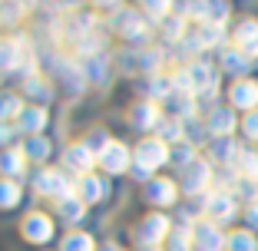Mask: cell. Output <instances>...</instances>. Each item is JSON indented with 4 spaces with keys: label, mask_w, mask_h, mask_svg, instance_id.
<instances>
[{
    "label": "cell",
    "mask_w": 258,
    "mask_h": 251,
    "mask_svg": "<svg viewBox=\"0 0 258 251\" xmlns=\"http://www.w3.org/2000/svg\"><path fill=\"white\" fill-rule=\"evenodd\" d=\"M196 33H199V43H202V50H205V46H222V43H225V27H212V23H202Z\"/></svg>",
    "instance_id": "obj_28"
},
{
    "label": "cell",
    "mask_w": 258,
    "mask_h": 251,
    "mask_svg": "<svg viewBox=\"0 0 258 251\" xmlns=\"http://www.w3.org/2000/svg\"><path fill=\"white\" fill-rule=\"evenodd\" d=\"M225 251H258V238L251 235L248 228H238V231H232V235H228Z\"/></svg>",
    "instance_id": "obj_24"
},
{
    "label": "cell",
    "mask_w": 258,
    "mask_h": 251,
    "mask_svg": "<svg viewBox=\"0 0 258 251\" xmlns=\"http://www.w3.org/2000/svg\"><path fill=\"white\" fill-rule=\"evenodd\" d=\"M33 189H37L40 195H53L56 202L73 195V189H70V182L63 179L60 169H40V172L33 175Z\"/></svg>",
    "instance_id": "obj_6"
},
{
    "label": "cell",
    "mask_w": 258,
    "mask_h": 251,
    "mask_svg": "<svg viewBox=\"0 0 258 251\" xmlns=\"http://www.w3.org/2000/svg\"><path fill=\"white\" fill-rule=\"evenodd\" d=\"M169 159H172V152H169V145L162 142V139H143V142L136 145V162H143V165H149V169L166 165Z\"/></svg>",
    "instance_id": "obj_8"
},
{
    "label": "cell",
    "mask_w": 258,
    "mask_h": 251,
    "mask_svg": "<svg viewBox=\"0 0 258 251\" xmlns=\"http://www.w3.org/2000/svg\"><path fill=\"white\" fill-rule=\"evenodd\" d=\"M225 20H228V4H225V0H209V20H205V23L225 27Z\"/></svg>",
    "instance_id": "obj_33"
},
{
    "label": "cell",
    "mask_w": 258,
    "mask_h": 251,
    "mask_svg": "<svg viewBox=\"0 0 258 251\" xmlns=\"http://www.w3.org/2000/svg\"><path fill=\"white\" fill-rule=\"evenodd\" d=\"M20 202V189H17L10 179H0V208H10Z\"/></svg>",
    "instance_id": "obj_34"
},
{
    "label": "cell",
    "mask_w": 258,
    "mask_h": 251,
    "mask_svg": "<svg viewBox=\"0 0 258 251\" xmlns=\"http://www.w3.org/2000/svg\"><path fill=\"white\" fill-rule=\"evenodd\" d=\"M169 235H172V225H169V218L162 212L146 215V218L139 221V228H136V241L143 244V248H149V251H156Z\"/></svg>",
    "instance_id": "obj_1"
},
{
    "label": "cell",
    "mask_w": 258,
    "mask_h": 251,
    "mask_svg": "<svg viewBox=\"0 0 258 251\" xmlns=\"http://www.w3.org/2000/svg\"><path fill=\"white\" fill-rule=\"evenodd\" d=\"M192 241H196V251H225L228 235L222 231V225H215V221L205 218V221H196Z\"/></svg>",
    "instance_id": "obj_5"
},
{
    "label": "cell",
    "mask_w": 258,
    "mask_h": 251,
    "mask_svg": "<svg viewBox=\"0 0 258 251\" xmlns=\"http://www.w3.org/2000/svg\"><path fill=\"white\" fill-rule=\"evenodd\" d=\"M202 208H205V218L209 221H215V225H225V221H232L235 218V198L228 195V192H209V195L202 198Z\"/></svg>",
    "instance_id": "obj_4"
},
{
    "label": "cell",
    "mask_w": 258,
    "mask_h": 251,
    "mask_svg": "<svg viewBox=\"0 0 258 251\" xmlns=\"http://www.w3.org/2000/svg\"><path fill=\"white\" fill-rule=\"evenodd\" d=\"M50 235H53V221L46 218V215L33 212L27 215V221H23V238H30V241H50Z\"/></svg>",
    "instance_id": "obj_16"
},
{
    "label": "cell",
    "mask_w": 258,
    "mask_h": 251,
    "mask_svg": "<svg viewBox=\"0 0 258 251\" xmlns=\"http://www.w3.org/2000/svg\"><path fill=\"white\" fill-rule=\"evenodd\" d=\"M172 162H179L182 169L192 165V162H196V145H192V142H179L172 149Z\"/></svg>",
    "instance_id": "obj_37"
},
{
    "label": "cell",
    "mask_w": 258,
    "mask_h": 251,
    "mask_svg": "<svg viewBox=\"0 0 258 251\" xmlns=\"http://www.w3.org/2000/svg\"><path fill=\"white\" fill-rule=\"evenodd\" d=\"M56 212H60V218L63 221H70V225H73V221H80L86 215V202L80 195H70V198H60V202H56Z\"/></svg>",
    "instance_id": "obj_22"
},
{
    "label": "cell",
    "mask_w": 258,
    "mask_h": 251,
    "mask_svg": "<svg viewBox=\"0 0 258 251\" xmlns=\"http://www.w3.org/2000/svg\"><path fill=\"white\" fill-rule=\"evenodd\" d=\"M209 182H212V165L202 159H196L192 165L182 169V175H179V185H182L185 195H202L205 189H209Z\"/></svg>",
    "instance_id": "obj_7"
},
{
    "label": "cell",
    "mask_w": 258,
    "mask_h": 251,
    "mask_svg": "<svg viewBox=\"0 0 258 251\" xmlns=\"http://www.w3.org/2000/svg\"><path fill=\"white\" fill-rule=\"evenodd\" d=\"M23 37H14V40H0V69H23L30 56H23Z\"/></svg>",
    "instance_id": "obj_15"
},
{
    "label": "cell",
    "mask_w": 258,
    "mask_h": 251,
    "mask_svg": "<svg viewBox=\"0 0 258 251\" xmlns=\"http://www.w3.org/2000/svg\"><path fill=\"white\" fill-rule=\"evenodd\" d=\"M159 23H162V37H166V40H182L185 33H189V30H185V20L179 14H169L166 20H159Z\"/></svg>",
    "instance_id": "obj_31"
},
{
    "label": "cell",
    "mask_w": 258,
    "mask_h": 251,
    "mask_svg": "<svg viewBox=\"0 0 258 251\" xmlns=\"http://www.w3.org/2000/svg\"><path fill=\"white\" fill-rule=\"evenodd\" d=\"M23 155L33 159V162H46V155H50V142L40 139V136H30V139H27V145H23Z\"/></svg>",
    "instance_id": "obj_30"
},
{
    "label": "cell",
    "mask_w": 258,
    "mask_h": 251,
    "mask_svg": "<svg viewBox=\"0 0 258 251\" xmlns=\"http://www.w3.org/2000/svg\"><path fill=\"white\" fill-rule=\"evenodd\" d=\"M182 129H185V142H202V136H205V129H209V126H205V122H199L196 116H192V119H182Z\"/></svg>",
    "instance_id": "obj_35"
},
{
    "label": "cell",
    "mask_w": 258,
    "mask_h": 251,
    "mask_svg": "<svg viewBox=\"0 0 258 251\" xmlns=\"http://www.w3.org/2000/svg\"><path fill=\"white\" fill-rule=\"evenodd\" d=\"M60 251H93V238L86 235V231H73V235L63 238Z\"/></svg>",
    "instance_id": "obj_32"
},
{
    "label": "cell",
    "mask_w": 258,
    "mask_h": 251,
    "mask_svg": "<svg viewBox=\"0 0 258 251\" xmlns=\"http://www.w3.org/2000/svg\"><path fill=\"white\" fill-rule=\"evenodd\" d=\"M63 162H67L73 172H80V175H90V169L96 165V152H93L86 142H73L67 149V155H63Z\"/></svg>",
    "instance_id": "obj_12"
},
{
    "label": "cell",
    "mask_w": 258,
    "mask_h": 251,
    "mask_svg": "<svg viewBox=\"0 0 258 251\" xmlns=\"http://www.w3.org/2000/svg\"><path fill=\"white\" fill-rule=\"evenodd\" d=\"M146 93H149V103H156V99L166 103V99L175 93V76H162V73H156V76L149 79V86H146Z\"/></svg>",
    "instance_id": "obj_21"
},
{
    "label": "cell",
    "mask_w": 258,
    "mask_h": 251,
    "mask_svg": "<svg viewBox=\"0 0 258 251\" xmlns=\"http://www.w3.org/2000/svg\"><path fill=\"white\" fill-rule=\"evenodd\" d=\"M23 113V103L17 93H7V96H0V122H7V119H20Z\"/></svg>",
    "instance_id": "obj_29"
},
{
    "label": "cell",
    "mask_w": 258,
    "mask_h": 251,
    "mask_svg": "<svg viewBox=\"0 0 258 251\" xmlns=\"http://www.w3.org/2000/svg\"><path fill=\"white\" fill-rule=\"evenodd\" d=\"M99 165L106 169V172L119 175V172H126V169H133V152H129L122 142H109L106 149L99 152Z\"/></svg>",
    "instance_id": "obj_9"
},
{
    "label": "cell",
    "mask_w": 258,
    "mask_h": 251,
    "mask_svg": "<svg viewBox=\"0 0 258 251\" xmlns=\"http://www.w3.org/2000/svg\"><path fill=\"white\" fill-rule=\"evenodd\" d=\"M17 122H20V129H23V132H30V136H40V129L46 126V109H43V106H30V109H23Z\"/></svg>",
    "instance_id": "obj_20"
},
{
    "label": "cell",
    "mask_w": 258,
    "mask_h": 251,
    "mask_svg": "<svg viewBox=\"0 0 258 251\" xmlns=\"http://www.w3.org/2000/svg\"><path fill=\"white\" fill-rule=\"evenodd\" d=\"M80 198H83L86 205H90V202H99V198H103V182H99L96 175H83V179H80Z\"/></svg>",
    "instance_id": "obj_27"
},
{
    "label": "cell",
    "mask_w": 258,
    "mask_h": 251,
    "mask_svg": "<svg viewBox=\"0 0 258 251\" xmlns=\"http://www.w3.org/2000/svg\"><path fill=\"white\" fill-rule=\"evenodd\" d=\"M232 40H235V50H242V53H248L251 60H258V20H242L235 27V33H232Z\"/></svg>",
    "instance_id": "obj_11"
},
{
    "label": "cell",
    "mask_w": 258,
    "mask_h": 251,
    "mask_svg": "<svg viewBox=\"0 0 258 251\" xmlns=\"http://www.w3.org/2000/svg\"><path fill=\"white\" fill-rule=\"evenodd\" d=\"M156 129H159V139L162 142H185V129H182V119H162L159 126H156Z\"/></svg>",
    "instance_id": "obj_26"
},
{
    "label": "cell",
    "mask_w": 258,
    "mask_h": 251,
    "mask_svg": "<svg viewBox=\"0 0 258 251\" xmlns=\"http://www.w3.org/2000/svg\"><path fill=\"white\" fill-rule=\"evenodd\" d=\"M133 179H139V182H149V175H152V169L149 165H143V162H133Z\"/></svg>",
    "instance_id": "obj_41"
},
{
    "label": "cell",
    "mask_w": 258,
    "mask_h": 251,
    "mask_svg": "<svg viewBox=\"0 0 258 251\" xmlns=\"http://www.w3.org/2000/svg\"><path fill=\"white\" fill-rule=\"evenodd\" d=\"M205 126H209V132H212L215 139H225V136L235 132V113H232L228 106H215V109H209Z\"/></svg>",
    "instance_id": "obj_13"
},
{
    "label": "cell",
    "mask_w": 258,
    "mask_h": 251,
    "mask_svg": "<svg viewBox=\"0 0 258 251\" xmlns=\"http://www.w3.org/2000/svg\"><path fill=\"white\" fill-rule=\"evenodd\" d=\"M185 79H189V90L196 93V96H205V99H212V96H215L219 73H215L212 63H205V60L189 63V66H185Z\"/></svg>",
    "instance_id": "obj_2"
},
{
    "label": "cell",
    "mask_w": 258,
    "mask_h": 251,
    "mask_svg": "<svg viewBox=\"0 0 258 251\" xmlns=\"http://www.w3.org/2000/svg\"><path fill=\"white\" fill-rule=\"evenodd\" d=\"M166 251H196V241H192V228H179L166 238Z\"/></svg>",
    "instance_id": "obj_25"
},
{
    "label": "cell",
    "mask_w": 258,
    "mask_h": 251,
    "mask_svg": "<svg viewBox=\"0 0 258 251\" xmlns=\"http://www.w3.org/2000/svg\"><path fill=\"white\" fill-rule=\"evenodd\" d=\"M113 27L122 33V37H129L133 43H146V33H149V27H146V20L139 17V10H133V7H119L113 14Z\"/></svg>",
    "instance_id": "obj_3"
},
{
    "label": "cell",
    "mask_w": 258,
    "mask_h": 251,
    "mask_svg": "<svg viewBox=\"0 0 258 251\" xmlns=\"http://www.w3.org/2000/svg\"><path fill=\"white\" fill-rule=\"evenodd\" d=\"M20 0H10V4H0V23H14L20 17Z\"/></svg>",
    "instance_id": "obj_39"
},
{
    "label": "cell",
    "mask_w": 258,
    "mask_h": 251,
    "mask_svg": "<svg viewBox=\"0 0 258 251\" xmlns=\"http://www.w3.org/2000/svg\"><path fill=\"white\" fill-rule=\"evenodd\" d=\"M172 4H175V0H143L146 14H149V17H156V20H166V17H169V10H172Z\"/></svg>",
    "instance_id": "obj_36"
},
{
    "label": "cell",
    "mask_w": 258,
    "mask_h": 251,
    "mask_svg": "<svg viewBox=\"0 0 258 251\" xmlns=\"http://www.w3.org/2000/svg\"><path fill=\"white\" fill-rule=\"evenodd\" d=\"M228 99H232V106H235V109H245V113L258 109V83H255V79H238V83H232Z\"/></svg>",
    "instance_id": "obj_10"
},
{
    "label": "cell",
    "mask_w": 258,
    "mask_h": 251,
    "mask_svg": "<svg viewBox=\"0 0 258 251\" xmlns=\"http://www.w3.org/2000/svg\"><path fill=\"white\" fill-rule=\"evenodd\" d=\"M27 93H30V96H37L40 103H46V99L53 96V93L46 90V83H43V79H27Z\"/></svg>",
    "instance_id": "obj_40"
},
{
    "label": "cell",
    "mask_w": 258,
    "mask_h": 251,
    "mask_svg": "<svg viewBox=\"0 0 258 251\" xmlns=\"http://www.w3.org/2000/svg\"><path fill=\"white\" fill-rule=\"evenodd\" d=\"M245 221H248L251 228H258V202H255V205H248V208H245Z\"/></svg>",
    "instance_id": "obj_42"
},
{
    "label": "cell",
    "mask_w": 258,
    "mask_h": 251,
    "mask_svg": "<svg viewBox=\"0 0 258 251\" xmlns=\"http://www.w3.org/2000/svg\"><path fill=\"white\" fill-rule=\"evenodd\" d=\"M129 122H133L136 129H152V126H159L162 122L159 106H156V103H139V106L133 109V116H129Z\"/></svg>",
    "instance_id": "obj_18"
},
{
    "label": "cell",
    "mask_w": 258,
    "mask_h": 251,
    "mask_svg": "<svg viewBox=\"0 0 258 251\" xmlns=\"http://www.w3.org/2000/svg\"><path fill=\"white\" fill-rule=\"evenodd\" d=\"M10 136H14V129H10L7 122H0V145H4V142H10Z\"/></svg>",
    "instance_id": "obj_43"
},
{
    "label": "cell",
    "mask_w": 258,
    "mask_h": 251,
    "mask_svg": "<svg viewBox=\"0 0 258 251\" xmlns=\"http://www.w3.org/2000/svg\"><path fill=\"white\" fill-rule=\"evenodd\" d=\"M238 152H242V149H238V145L232 142L228 136H225V139H215V142L209 145V159L219 162V165H228V169L238 162Z\"/></svg>",
    "instance_id": "obj_17"
},
{
    "label": "cell",
    "mask_w": 258,
    "mask_h": 251,
    "mask_svg": "<svg viewBox=\"0 0 258 251\" xmlns=\"http://www.w3.org/2000/svg\"><path fill=\"white\" fill-rule=\"evenodd\" d=\"M146 198H149L152 205H172L175 198H179V189H175L172 179H149L146 182Z\"/></svg>",
    "instance_id": "obj_14"
},
{
    "label": "cell",
    "mask_w": 258,
    "mask_h": 251,
    "mask_svg": "<svg viewBox=\"0 0 258 251\" xmlns=\"http://www.w3.org/2000/svg\"><path fill=\"white\" fill-rule=\"evenodd\" d=\"M251 56L248 53H242V50H225V53H222V69H225V73H235V76H245V73H248L251 69Z\"/></svg>",
    "instance_id": "obj_19"
},
{
    "label": "cell",
    "mask_w": 258,
    "mask_h": 251,
    "mask_svg": "<svg viewBox=\"0 0 258 251\" xmlns=\"http://www.w3.org/2000/svg\"><path fill=\"white\" fill-rule=\"evenodd\" d=\"M23 165H27V155L20 149H7V152H0V172L14 179V175H23Z\"/></svg>",
    "instance_id": "obj_23"
},
{
    "label": "cell",
    "mask_w": 258,
    "mask_h": 251,
    "mask_svg": "<svg viewBox=\"0 0 258 251\" xmlns=\"http://www.w3.org/2000/svg\"><path fill=\"white\" fill-rule=\"evenodd\" d=\"M93 4H99V7H113V10H119V4H116V0H93Z\"/></svg>",
    "instance_id": "obj_44"
},
{
    "label": "cell",
    "mask_w": 258,
    "mask_h": 251,
    "mask_svg": "<svg viewBox=\"0 0 258 251\" xmlns=\"http://www.w3.org/2000/svg\"><path fill=\"white\" fill-rule=\"evenodd\" d=\"M242 132H245V136L251 139V142H258V109H251V113H245Z\"/></svg>",
    "instance_id": "obj_38"
}]
</instances>
